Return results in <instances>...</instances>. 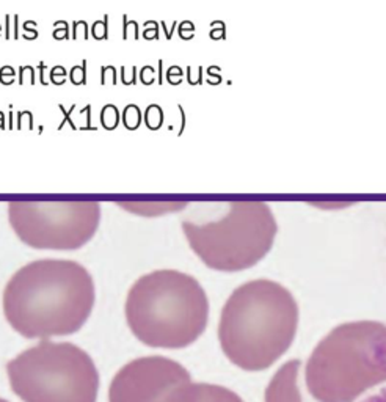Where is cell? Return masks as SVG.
<instances>
[{
    "label": "cell",
    "mask_w": 386,
    "mask_h": 402,
    "mask_svg": "<svg viewBox=\"0 0 386 402\" xmlns=\"http://www.w3.org/2000/svg\"><path fill=\"white\" fill-rule=\"evenodd\" d=\"M93 277L68 259H38L8 280L2 297L8 324L24 338L49 339L79 332L94 307Z\"/></svg>",
    "instance_id": "6da1fadb"
},
{
    "label": "cell",
    "mask_w": 386,
    "mask_h": 402,
    "mask_svg": "<svg viewBox=\"0 0 386 402\" xmlns=\"http://www.w3.org/2000/svg\"><path fill=\"white\" fill-rule=\"evenodd\" d=\"M299 327V305L279 283L259 278L243 283L221 310V351L243 371L270 368L291 347Z\"/></svg>",
    "instance_id": "7a4b0ae2"
},
{
    "label": "cell",
    "mask_w": 386,
    "mask_h": 402,
    "mask_svg": "<svg viewBox=\"0 0 386 402\" xmlns=\"http://www.w3.org/2000/svg\"><path fill=\"white\" fill-rule=\"evenodd\" d=\"M209 302L203 286L187 273L154 270L140 277L126 299L129 329L146 346L182 349L206 330Z\"/></svg>",
    "instance_id": "3957f363"
},
{
    "label": "cell",
    "mask_w": 386,
    "mask_h": 402,
    "mask_svg": "<svg viewBox=\"0 0 386 402\" xmlns=\"http://www.w3.org/2000/svg\"><path fill=\"white\" fill-rule=\"evenodd\" d=\"M386 379V327L375 321L338 325L306 363L305 382L319 402H353Z\"/></svg>",
    "instance_id": "277c9868"
},
{
    "label": "cell",
    "mask_w": 386,
    "mask_h": 402,
    "mask_svg": "<svg viewBox=\"0 0 386 402\" xmlns=\"http://www.w3.org/2000/svg\"><path fill=\"white\" fill-rule=\"evenodd\" d=\"M13 393L24 402H96L99 372L72 342L41 339L6 363Z\"/></svg>",
    "instance_id": "5b68a950"
},
{
    "label": "cell",
    "mask_w": 386,
    "mask_h": 402,
    "mask_svg": "<svg viewBox=\"0 0 386 402\" xmlns=\"http://www.w3.org/2000/svg\"><path fill=\"white\" fill-rule=\"evenodd\" d=\"M192 250L211 269L239 272L270 251L278 226L264 201H233L223 219L196 225L182 222Z\"/></svg>",
    "instance_id": "8992f818"
},
{
    "label": "cell",
    "mask_w": 386,
    "mask_h": 402,
    "mask_svg": "<svg viewBox=\"0 0 386 402\" xmlns=\"http://www.w3.org/2000/svg\"><path fill=\"white\" fill-rule=\"evenodd\" d=\"M8 220L19 239L38 250H77L101 220L98 201H10Z\"/></svg>",
    "instance_id": "52a82bcc"
},
{
    "label": "cell",
    "mask_w": 386,
    "mask_h": 402,
    "mask_svg": "<svg viewBox=\"0 0 386 402\" xmlns=\"http://www.w3.org/2000/svg\"><path fill=\"white\" fill-rule=\"evenodd\" d=\"M192 382L182 364L162 355L142 357L116 372L108 402H160L176 386Z\"/></svg>",
    "instance_id": "ba28073f"
},
{
    "label": "cell",
    "mask_w": 386,
    "mask_h": 402,
    "mask_svg": "<svg viewBox=\"0 0 386 402\" xmlns=\"http://www.w3.org/2000/svg\"><path fill=\"white\" fill-rule=\"evenodd\" d=\"M160 402H243V399L225 386L189 382L176 386Z\"/></svg>",
    "instance_id": "9c48e42d"
},
{
    "label": "cell",
    "mask_w": 386,
    "mask_h": 402,
    "mask_svg": "<svg viewBox=\"0 0 386 402\" xmlns=\"http://www.w3.org/2000/svg\"><path fill=\"white\" fill-rule=\"evenodd\" d=\"M300 360H291L281 366L265 388V402H301L299 390Z\"/></svg>",
    "instance_id": "30bf717a"
},
{
    "label": "cell",
    "mask_w": 386,
    "mask_h": 402,
    "mask_svg": "<svg viewBox=\"0 0 386 402\" xmlns=\"http://www.w3.org/2000/svg\"><path fill=\"white\" fill-rule=\"evenodd\" d=\"M101 123L106 129L112 131L120 124V110L113 104H107L101 112Z\"/></svg>",
    "instance_id": "8fae6325"
},
{
    "label": "cell",
    "mask_w": 386,
    "mask_h": 402,
    "mask_svg": "<svg viewBox=\"0 0 386 402\" xmlns=\"http://www.w3.org/2000/svg\"><path fill=\"white\" fill-rule=\"evenodd\" d=\"M145 123L151 131H157L160 128L163 123V110L160 109V106H157V104L148 106L145 112Z\"/></svg>",
    "instance_id": "7c38bea8"
},
{
    "label": "cell",
    "mask_w": 386,
    "mask_h": 402,
    "mask_svg": "<svg viewBox=\"0 0 386 402\" xmlns=\"http://www.w3.org/2000/svg\"><path fill=\"white\" fill-rule=\"evenodd\" d=\"M123 123L128 129L133 131L137 129L140 123H142V112H140L138 106L135 104H129L123 112Z\"/></svg>",
    "instance_id": "4fadbf2b"
},
{
    "label": "cell",
    "mask_w": 386,
    "mask_h": 402,
    "mask_svg": "<svg viewBox=\"0 0 386 402\" xmlns=\"http://www.w3.org/2000/svg\"><path fill=\"white\" fill-rule=\"evenodd\" d=\"M91 35L96 41L108 40V14H106L102 21H96L91 25Z\"/></svg>",
    "instance_id": "5bb4252c"
},
{
    "label": "cell",
    "mask_w": 386,
    "mask_h": 402,
    "mask_svg": "<svg viewBox=\"0 0 386 402\" xmlns=\"http://www.w3.org/2000/svg\"><path fill=\"white\" fill-rule=\"evenodd\" d=\"M69 80L72 85H86V60H82L80 66H72L69 72Z\"/></svg>",
    "instance_id": "9a60e30c"
},
{
    "label": "cell",
    "mask_w": 386,
    "mask_h": 402,
    "mask_svg": "<svg viewBox=\"0 0 386 402\" xmlns=\"http://www.w3.org/2000/svg\"><path fill=\"white\" fill-rule=\"evenodd\" d=\"M138 40V24L135 21H129L128 14H123V40Z\"/></svg>",
    "instance_id": "2e32d148"
},
{
    "label": "cell",
    "mask_w": 386,
    "mask_h": 402,
    "mask_svg": "<svg viewBox=\"0 0 386 402\" xmlns=\"http://www.w3.org/2000/svg\"><path fill=\"white\" fill-rule=\"evenodd\" d=\"M118 84V74L115 66H102L101 68V85H116Z\"/></svg>",
    "instance_id": "e0dca14e"
},
{
    "label": "cell",
    "mask_w": 386,
    "mask_h": 402,
    "mask_svg": "<svg viewBox=\"0 0 386 402\" xmlns=\"http://www.w3.org/2000/svg\"><path fill=\"white\" fill-rule=\"evenodd\" d=\"M35 85L36 79H35V68L30 65L27 66H19V85Z\"/></svg>",
    "instance_id": "ac0fdd59"
},
{
    "label": "cell",
    "mask_w": 386,
    "mask_h": 402,
    "mask_svg": "<svg viewBox=\"0 0 386 402\" xmlns=\"http://www.w3.org/2000/svg\"><path fill=\"white\" fill-rule=\"evenodd\" d=\"M88 33H90V28H88L86 21H74L72 22V40H88Z\"/></svg>",
    "instance_id": "d6986e66"
},
{
    "label": "cell",
    "mask_w": 386,
    "mask_h": 402,
    "mask_svg": "<svg viewBox=\"0 0 386 402\" xmlns=\"http://www.w3.org/2000/svg\"><path fill=\"white\" fill-rule=\"evenodd\" d=\"M209 38L214 41L218 40H226V24L223 21H214L211 24V32Z\"/></svg>",
    "instance_id": "ffe728a7"
},
{
    "label": "cell",
    "mask_w": 386,
    "mask_h": 402,
    "mask_svg": "<svg viewBox=\"0 0 386 402\" xmlns=\"http://www.w3.org/2000/svg\"><path fill=\"white\" fill-rule=\"evenodd\" d=\"M121 82L123 85H137V66H123L121 68Z\"/></svg>",
    "instance_id": "44dd1931"
},
{
    "label": "cell",
    "mask_w": 386,
    "mask_h": 402,
    "mask_svg": "<svg viewBox=\"0 0 386 402\" xmlns=\"http://www.w3.org/2000/svg\"><path fill=\"white\" fill-rule=\"evenodd\" d=\"M66 76H68V72H66V69L63 68V66H54V68L50 69V74H49L50 84L60 87L66 82Z\"/></svg>",
    "instance_id": "7402d4cb"
},
{
    "label": "cell",
    "mask_w": 386,
    "mask_h": 402,
    "mask_svg": "<svg viewBox=\"0 0 386 402\" xmlns=\"http://www.w3.org/2000/svg\"><path fill=\"white\" fill-rule=\"evenodd\" d=\"M14 79H16V71H14L11 66H3L2 69H0V84L2 85H13L14 84Z\"/></svg>",
    "instance_id": "603a6c76"
},
{
    "label": "cell",
    "mask_w": 386,
    "mask_h": 402,
    "mask_svg": "<svg viewBox=\"0 0 386 402\" xmlns=\"http://www.w3.org/2000/svg\"><path fill=\"white\" fill-rule=\"evenodd\" d=\"M140 80H142L143 85H152L155 82V71L152 66H143L142 71H140Z\"/></svg>",
    "instance_id": "cb8c5ba5"
},
{
    "label": "cell",
    "mask_w": 386,
    "mask_h": 402,
    "mask_svg": "<svg viewBox=\"0 0 386 402\" xmlns=\"http://www.w3.org/2000/svg\"><path fill=\"white\" fill-rule=\"evenodd\" d=\"M221 69L220 66H209L207 68V84L209 85H218L221 84Z\"/></svg>",
    "instance_id": "d4e9b609"
},
{
    "label": "cell",
    "mask_w": 386,
    "mask_h": 402,
    "mask_svg": "<svg viewBox=\"0 0 386 402\" xmlns=\"http://www.w3.org/2000/svg\"><path fill=\"white\" fill-rule=\"evenodd\" d=\"M24 124H27L28 129H33V113L32 112H21L18 115V129L24 128Z\"/></svg>",
    "instance_id": "484cf974"
},
{
    "label": "cell",
    "mask_w": 386,
    "mask_h": 402,
    "mask_svg": "<svg viewBox=\"0 0 386 402\" xmlns=\"http://www.w3.org/2000/svg\"><path fill=\"white\" fill-rule=\"evenodd\" d=\"M187 82L190 85H203V66H198V77L192 74V66H187Z\"/></svg>",
    "instance_id": "4316f807"
},
{
    "label": "cell",
    "mask_w": 386,
    "mask_h": 402,
    "mask_svg": "<svg viewBox=\"0 0 386 402\" xmlns=\"http://www.w3.org/2000/svg\"><path fill=\"white\" fill-rule=\"evenodd\" d=\"M58 109L62 110V113H63V116H64V120H63L62 126H60V129L63 128V126H64V123H66V121L69 123V126H71L72 129H76V126H74V123H72V120H71V113H72V110L76 109V104H72V106H71V109H69V112L66 110V109H64V107L62 106V104H58Z\"/></svg>",
    "instance_id": "83f0119b"
},
{
    "label": "cell",
    "mask_w": 386,
    "mask_h": 402,
    "mask_svg": "<svg viewBox=\"0 0 386 402\" xmlns=\"http://www.w3.org/2000/svg\"><path fill=\"white\" fill-rule=\"evenodd\" d=\"M160 27H162V30L165 32V40H172L173 38V33H174V28H176V21L173 22L172 25H167V22L165 21H162L160 24H159Z\"/></svg>",
    "instance_id": "f1b7e54d"
},
{
    "label": "cell",
    "mask_w": 386,
    "mask_h": 402,
    "mask_svg": "<svg viewBox=\"0 0 386 402\" xmlns=\"http://www.w3.org/2000/svg\"><path fill=\"white\" fill-rule=\"evenodd\" d=\"M54 40L57 41H63V40H68L69 38V27L68 28H54Z\"/></svg>",
    "instance_id": "f546056e"
},
{
    "label": "cell",
    "mask_w": 386,
    "mask_h": 402,
    "mask_svg": "<svg viewBox=\"0 0 386 402\" xmlns=\"http://www.w3.org/2000/svg\"><path fill=\"white\" fill-rule=\"evenodd\" d=\"M24 30H25L24 38H25L27 41H33V40L38 38V32H36V28L28 25V24H27V21L24 22Z\"/></svg>",
    "instance_id": "4dcf8cb0"
},
{
    "label": "cell",
    "mask_w": 386,
    "mask_h": 402,
    "mask_svg": "<svg viewBox=\"0 0 386 402\" xmlns=\"http://www.w3.org/2000/svg\"><path fill=\"white\" fill-rule=\"evenodd\" d=\"M143 38H145L146 41L159 40V28H145V32H143Z\"/></svg>",
    "instance_id": "1f68e13d"
},
{
    "label": "cell",
    "mask_w": 386,
    "mask_h": 402,
    "mask_svg": "<svg viewBox=\"0 0 386 402\" xmlns=\"http://www.w3.org/2000/svg\"><path fill=\"white\" fill-rule=\"evenodd\" d=\"M11 30H13L11 14H6V16H5V40H11L13 38Z\"/></svg>",
    "instance_id": "d6a6232c"
},
{
    "label": "cell",
    "mask_w": 386,
    "mask_h": 402,
    "mask_svg": "<svg viewBox=\"0 0 386 402\" xmlns=\"http://www.w3.org/2000/svg\"><path fill=\"white\" fill-rule=\"evenodd\" d=\"M11 21H13V40H19V14H11Z\"/></svg>",
    "instance_id": "836d02e7"
},
{
    "label": "cell",
    "mask_w": 386,
    "mask_h": 402,
    "mask_svg": "<svg viewBox=\"0 0 386 402\" xmlns=\"http://www.w3.org/2000/svg\"><path fill=\"white\" fill-rule=\"evenodd\" d=\"M46 68H47V65L44 63V62H40L38 63V71H40V82H41V85H49V82L46 80V77H44V71H46Z\"/></svg>",
    "instance_id": "e575fe53"
},
{
    "label": "cell",
    "mask_w": 386,
    "mask_h": 402,
    "mask_svg": "<svg viewBox=\"0 0 386 402\" xmlns=\"http://www.w3.org/2000/svg\"><path fill=\"white\" fill-rule=\"evenodd\" d=\"M385 393H386V391L382 390L378 394H372V396L366 398L363 402H386V401H385Z\"/></svg>",
    "instance_id": "d590c367"
},
{
    "label": "cell",
    "mask_w": 386,
    "mask_h": 402,
    "mask_svg": "<svg viewBox=\"0 0 386 402\" xmlns=\"http://www.w3.org/2000/svg\"><path fill=\"white\" fill-rule=\"evenodd\" d=\"M179 36H181V40H184V41H190L193 36H195V30H185V28L179 27Z\"/></svg>",
    "instance_id": "8d00e7d4"
},
{
    "label": "cell",
    "mask_w": 386,
    "mask_h": 402,
    "mask_svg": "<svg viewBox=\"0 0 386 402\" xmlns=\"http://www.w3.org/2000/svg\"><path fill=\"white\" fill-rule=\"evenodd\" d=\"M167 74H168V76H177V77H182L184 76V72H182V69L179 68V66H172V68H168Z\"/></svg>",
    "instance_id": "74e56055"
},
{
    "label": "cell",
    "mask_w": 386,
    "mask_h": 402,
    "mask_svg": "<svg viewBox=\"0 0 386 402\" xmlns=\"http://www.w3.org/2000/svg\"><path fill=\"white\" fill-rule=\"evenodd\" d=\"M177 109H179V112H181V124H182L179 134H182V132H184V128H185V112H184V107L181 106V104L177 106Z\"/></svg>",
    "instance_id": "f35d334b"
},
{
    "label": "cell",
    "mask_w": 386,
    "mask_h": 402,
    "mask_svg": "<svg viewBox=\"0 0 386 402\" xmlns=\"http://www.w3.org/2000/svg\"><path fill=\"white\" fill-rule=\"evenodd\" d=\"M181 28H185V30H195V25H193L192 21H182L181 22Z\"/></svg>",
    "instance_id": "ab89813d"
},
{
    "label": "cell",
    "mask_w": 386,
    "mask_h": 402,
    "mask_svg": "<svg viewBox=\"0 0 386 402\" xmlns=\"http://www.w3.org/2000/svg\"><path fill=\"white\" fill-rule=\"evenodd\" d=\"M162 71H163V60H159V74H157L159 85H162V84H163V74H162Z\"/></svg>",
    "instance_id": "60d3db41"
},
{
    "label": "cell",
    "mask_w": 386,
    "mask_h": 402,
    "mask_svg": "<svg viewBox=\"0 0 386 402\" xmlns=\"http://www.w3.org/2000/svg\"><path fill=\"white\" fill-rule=\"evenodd\" d=\"M54 27L55 28H68L69 24L66 21H57V22H54Z\"/></svg>",
    "instance_id": "b9f144b4"
},
{
    "label": "cell",
    "mask_w": 386,
    "mask_h": 402,
    "mask_svg": "<svg viewBox=\"0 0 386 402\" xmlns=\"http://www.w3.org/2000/svg\"><path fill=\"white\" fill-rule=\"evenodd\" d=\"M145 28H159V22H155V21H146V22H145Z\"/></svg>",
    "instance_id": "7bdbcfd3"
},
{
    "label": "cell",
    "mask_w": 386,
    "mask_h": 402,
    "mask_svg": "<svg viewBox=\"0 0 386 402\" xmlns=\"http://www.w3.org/2000/svg\"><path fill=\"white\" fill-rule=\"evenodd\" d=\"M0 128H5V116L0 115Z\"/></svg>",
    "instance_id": "ee69618b"
},
{
    "label": "cell",
    "mask_w": 386,
    "mask_h": 402,
    "mask_svg": "<svg viewBox=\"0 0 386 402\" xmlns=\"http://www.w3.org/2000/svg\"><path fill=\"white\" fill-rule=\"evenodd\" d=\"M13 128V112H10V129Z\"/></svg>",
    "instance_id": "f6af8a7d"
},
{
    "label": "cell",
    "mask_w": 386,
    "mask_h": 402,
    "mask_svg": "<svg viewBox=\"0 0 386 402\" xmlns=\"http://www.w3.org/2000/svg\"><path fill=\"white\" fill-rule=\"evenodd\" d=\"M0 402H10V401H6V399H2V398H0Z\"/></svg>",
    "instance_id": "bcb514c9"
},
{
    "label": "cell",
    "mask_w": 386,
    "mask_h": 402,
    "mask_svg": "<svg viewBox=\"0 0 386 402\" xmlns=\"http://www.w3.org/2000/svg\"><path fill=\"white\" fill-rule=\"evenodd\" d=\"M0 32H2V25H0Z\"/></svg>",
    "instance_id": "7dc6e473"
}]
</instances>
